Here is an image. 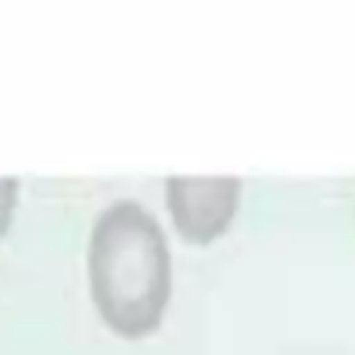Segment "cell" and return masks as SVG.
<instances>
[{"label": "cell", "mask_w": 355, "mask_h": 355, "mask_svg": "<svg viewBox=\"0 0 355 355\" xmlns=\"http://www.w3.org/2000/svg\"><path fill=\"white\" fill-rule=\"evenodd\" d=\"M89 288L100 319L122 338L153 333L172 291L164 227L136 200L105 205L89 233Z\"/></svg>", "instance_id": "1"}, {"label": "cell", "mask_w": 355, "mask_h": 355, "mask_svg": "<svg viewBox=\"0 0 355 355\" xmlns=\"http://www.w3.org/2000/svg\"><path fill=\"white\" fill-rule=\"evenodd\" d=\"M241 180L236 175H172L166 180V205L175 227L191 241L219 236L239 205Z\"/></svg>", "instance_id": "2"}, {"label": "cell", "mask_w": 355, "mask_h": 355, "mask_svg": "<svg viewBox=\"0 0 355 355\" xmlns=\"http://www.w3.org/2000/svg\"><path fill=\"white\" fill-rule=\"evenodd\" d=\"M17 202H19V180L14 175H0V239L11 227Z\"/></svg>", "instance_id": "3"}]
</instances>
